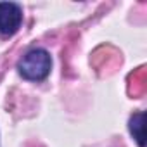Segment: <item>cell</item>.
I'll list each match as a JSON object with an SVG mask.
<instances>
[{
	"label": "cell",
	"instance_id": "cell-1",
	"mask_svg": "<svg viewBox=\"0 0 147 147\" xmlns=\"http://www.w3.org/2000/svg\"><path fill=\"white\" fill-rule=\"evenodd\" d=\"M18 69L21 73V76L31 82L45 80L49 76V73L52 69V59L50 54L43 49H33L18 64Z\"/></svg>",
	"mask_w": 147,
	"mask_h": 147
},
{
	"label": "cell",
	"instance_id": "cell-2",
	"mask_svg": "<svg viewBox=\"0 0 147 147\" xmlns=\"http://www.w3.org/2000/svg\"><path fill=\"white\" fill-rule=\"evenodd\" d=\"M23 23V11L18 4L0 2V35H14Z\"/></svg>",
	"mask_w": 147,
	"mask_h": 147
},
{
	"label": "cell",
	"instance_id": "cell-3",
	"mask_svg": "<svg viewBox=\"0 0 147 147\" xmlns=\"http://www.w3.org/2000/svg\"><path fill=\"white\" fill-rule=\"evenodd\" d=\"M144 125H145V114L142 111L135 113L130 118V133L137 140L138 147H144Z\"/></svg>",
	"mask_w": 147,
	"mask_h": 147
}]
</instances>
